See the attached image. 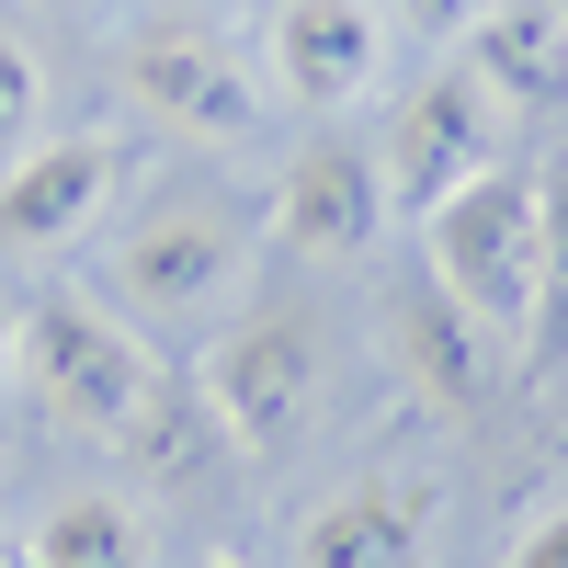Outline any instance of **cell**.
Wrapping results in <instances>:
<instances>
[{
	"instance_id": "cell-4",
	"label": "cell",
	"mask_w": 568,
	"mask_h": 568,
	"mask_svg": "<svg viewBox=\"0 0 568 568\" xmlns=\"http://www.w3.org/2000/svg\"><path fill=\"white\" fill-rule=\"evenodd\" d=\"M205 398H216V420H227V444L273 455V444L307 420V398H318V329H307L296 307H251V318L205 353Z\"/></svg>"
},
{
	"instance_id": "cell-16",
	"label": "cell",
	"mask_w": 568,
	"mask_h": 568,
	"mask_svg": "<svg viewBox=\"0 0 568 568\" xmlns=\"http://www.w3.org/2000/svg\"><path fill=\"white\" fill-rule=\"evenodd\" d=\"M34 114H45V69H34V45L0 34V171L34 149Z\"/></svg>"
},
{
	"instance_id": "cell-12",
	"label": "cell",
	"mask_w": 568,
	"mask_h": 568,
	"mask_svg": "<svg viewBox=\"0 0 568 568\" xmlns=\"http://www.w3.org/2000/svg\"><path fill=\"white\" fill-rule=\"evenodd\" d=\"M466 69L500 103H557L568 91V0H489L466 23Z\"/></svg>"
},
{
	"instance_id": "cell-2",
	"label": "cell",
	"mask_w": 568,
	"mask_h": 568,
	"mask_svg": "<svg viewBox=\"0 0 568 568\" xmlns=\"http://www.w3.org/2000/svg\"><path fill=\"white\" fill-rule=\"evenodd\" d=\"M23 375H34V398L58 409V420H80V433H125L136 398L160 387L149 342H136L125 318H103L91 296H34V318H23Z\"/></svg>"
},
{
	"instance_id": "cell-19",
	"label": "cell",
	"mask_w": 568,
	"mask_h": 568,
	"mask_svg": "<svg viewBox=\"0 0 568 568\" xmlns=\"http://www.w3.org/2000/svg\"><path fill=\"white\" fill-rule=\"evenodd\" d=\"M0 387H12V329H0Z\"/></svg>"
},
{
	"instance_id": "cell-20",
	"label": "cell",
	"mask_w": 568,
	"mask_h": 568,
	"mask_svg": "<svg viewBox=\"0 0 568 568\" xmlns=\"http://www.w3.org/2000/svg\"><path fill=\"white\" fill-rule=\"evenodd\" d=\"M205 568H240V557H205Z\"/></svg>"
},
{
	"instance_id": "cell-21",
	"label": "cell",
	"mask_w": 568,
	"mask_h": 568,
	"mask_svg": "<svg viewBox=\"0 0 568 568\" xmlns=\"http://www.w3.org/2000/svg\"><path fill=\"white\" fill-rule=\"evenodd\" d=\"M0 568H12V546H0Z\"/></svg>"
},
{
	"instance_id": "cell-17",
	"label": "cell",
	"mask_w": 568,
	"mask_h": 568,
	"mask_svg": "<svg viewBox=\"0 0 568 568\" xmlns=\"http://www.w3.org/2000/svg\"><path fill=\"white\" fill-rule=\"evenodd\" d=\"M511 568H568V511H546V524H524V546H511Z\"/></svg>"
},
{
	"instance_id": "cell-8",
	"label": "cell",
	"mask_w": 568,
	"mask_h": 568,
	"mask_svg": "<svg viewBox=\"0 0 568 568\" xmlns=\"http://www.w3.org/2000/svg\"><path fill=\"white\" fill-rule=\"evenodd\" d=\"M114 182H125L114 136H45V149H23L12 171H0V240H12V251L80 240V227L114 205Z\"/></svg>"
},
{
	"instance_id": "cell-11",
	"label": "cell",
	"mask_w": 568,
	"mask_h": 568,
	"mask_svg": "<svg viewBox=\"0 0 568 568\" xmlns=\"http://www.w3.org/2000/svg\"><path fill=\"white\" fill-rule=\"evenodd\" d=\"M387 58V23H375V0H284L273 12V80L284 103H353Z\"/></svg>"
},
{
	"instance_id": "cell-6",
	"label": "cell",
	"mask_w": 568,
	"mask_h": 568,
	"mask_svg": "<svg viewBox=\"0 0 568 568\" xmlns=\"http://www.w3.org/2000/svg\"><path fill=\"white\" fill-rule=\"evenodd\" d=\"M125 91L160 125H182V136H251L262 125L251 69L227 58V34H205V23H149V34L125 45Z\"/></svg>"
},
{
	"instance_id": "cell-5",
	"label": "cell",
	"mask_w": 568,
	"mask_h": 568,
	"mask_svg": "<svg viewBox=\"0 0 568 568\" xmlns=\"http://www.w3.org/2000/svg\"><path fill=\"white\" fill-rule=\"evenodd\" d=\"M444 546V489L420 466H375V478H342L307 524H296V557L307 568H433Z\"/></svg>"
},
{
	"instance_id": "cell-13",
	"label": "cell",
	"mask_w": 568,
	"mask_h": 568,
	"mask_svg": "<svg viewBox=\"0 0 568 568\" xmlns=\"http://www.w3.org/2000/svg\"><path fill=\"white\" fill-rule=\"evenodd\" d=\"M114 444L149 466V478H194V466H216V455H227V420H216V398L194 387V375H160Z\"/></svg>"
},
{
	"instance_id": "cell-3",
	"label": "cell",
	"mask_w": 568,
	"mask_h": 568,
	"mask_svg": "<svg viewBox=\"0 0 568 568\" xmlns=\"http://www.w3.org/2000/svg\"><path fill=\"white\" fill-rule=\"evenodd\" d=\"M387 216H433L444 194H466L478 171H500V91L478 69H444V80H420L398 125H387Z\"/></svg>"
},
{
	"instance_id": "cell-14",
	"label": "cell",
	"mask_w": 568,
	"mask_h": 568,
	"mask_svg": "<svg viewBox=\"0 0 568 568\" xmlns=\"http://www.w3.org/2000/svg\"><path fill=\"white\" fill-rule=\"evenodd\" d=\"M12 568H136V511L103 500V489H80V500H58V511L23 535Z\"/></svg>"
},
{
	"instance_id": "cell-10",
	"label": "cell",
	"mask_w": 568,
	"mask_h": 568,
	"mask_svg": "<svg viewBox=\"0 0 568 568\" xmlns=\"http://www.w3.org/2000/svg\"><path fill=\"white\" fill-rule=\"evenodd\" d=\"M387 353H398V375H409V398L420 409H478V387H489V329L466 318L433 273H409V284H387Z\"/></svg>"
},
{
	"instance_id": "cell-1",
	"label": "cell",
	"mask_w": 568,
	"mask_h": 568,
	"mask_svg": "<svg viewBox=\"0 0 568 568\" xmlns=\"http://www.w3.org/2000/svg\"><path fill=\"white\" fill-rule=\"evenodd\" d=\"M420 240H433V284L500 329V342H524L535 318V273H546V171H478L466 194H444L433 216H420Z\"/></svg>"
},
{
	"instance_id": "cell-15",
	"label": "cell",
	"mask_w": 568,
	"mask_h": 568,
	"mask_svg": "<svg viewBox=\"0 0 568 568\" xmlns=\"http://www.w3.org/2000/svg\"><path fill=\"white\" fill-rule=\"evenodd\" d=\"M524 364H568V160L546 171V273H535V318H524Z\"/></svg>"
},
{
	"instance_id": "cell-7",
	"label": "cell",
	"mask_w": 568,
	"mask_h": 568,
	"mask_svg": "<svg viewBox=\"0 0 568 568\" xmlns=\"http://www.w3.org/2000/svg\"><path fill=\"white\" fill-rule=\"evenodd\" d=\"M240 251H251L240 205H160V216L114 251V284H125L149 318H205L227 284H240Z\"/></svg>"
},
{
	"instance_id": "cell-18",
	"label": "cell",
	"mask_w": 568,
	"mask_h": 568,
	"mask_svg": "<svg viewBox=\"0 0 568 568\" xmlns=\"http://www.w3.org/2000/svg\"><path fill=\"white\" fill-rule=\"evenodd\" d=\"M398 12H409L420 34H466V23H478V12H489V0H398Z\"/></svg>"
},
{
	"instance_id": "cell-9",
	"label": "cell",
	"mask_w": 568,
	"mask_h": 568,
	"mask_svg": "<svg viewBox=\"0 0 568 568\" xmlns=\"http://www.w3.org/2000/svg\"><path fill=\"white\" fill-rule=\"evenodd\" d=\"M375 227H387V171L342 136H318L273 194V240L296 262H353V251H375Z\"/></svg>"
}]
</instances>
